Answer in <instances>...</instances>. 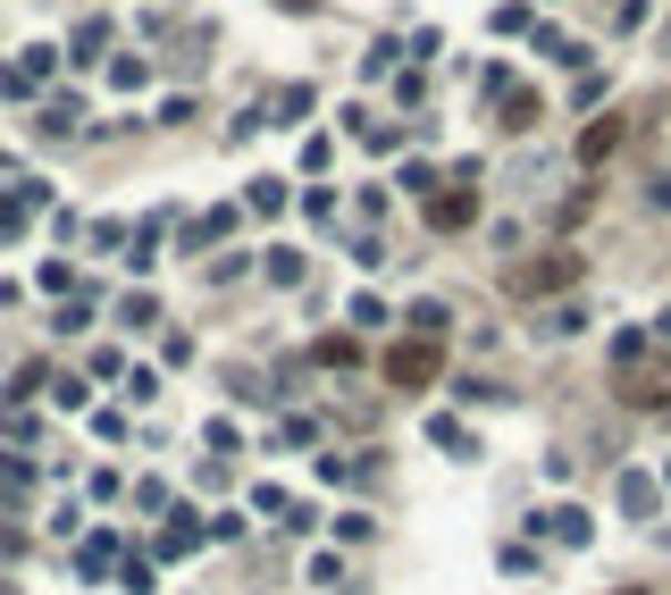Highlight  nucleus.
I'll list each match as a JSON object with an SVG mask.
<instances>
[{"label":"nucleus","instance_id":"1","mask_svg":"<svg viewBox=\"0 0 671 595\" xmlns=\"http://www.w3.org/2000/svg\"><path fill=\"white\" fill-rule=\"evenodd\" d=\"M613 394L630 411H671V361L647 345V336H621L613 345Z\"/></svg>","mask_w":671,"mask_h":595},{"label":"nucleus","instance_id":"2","mask_svg":"<svg viewBox=\"0 0 671 595\" xmlns=\"http://www.w3.org/2000/svg\"><path fill=\"white\" fill-rule=\"evenodd\" d=\"M562 286H579V252H537V260H512V269H504V294H520V302L562 294Z\"/></svg>","mask_w":671,"mask_h":595},{"label":"nucleus","instance_id":"3","mask_svg":"<svg viewBox=\"0 0 671 595\" xmlns=\"http://www.w3.org/2000/svg\"><path fill=\"white\" fill-rule=\"evenodd\" d=\"M437 369H445V352L428 345V336H411V345H395V352H386V378H395V386H428Z\"/></svg>","mask_w":671,"mask_h":595},{"label":"nucleus","instance_id":"4","mask_svg":"<svg viewBox=\"0 0 671 595\" xmlns=\"http://www.w3.org/2000/svg\"><path fill=\"white\" fill-rule=\"evenodd\" d=\"M621 143H630V117H596L588 135H579V168H604Z\"/></svg>","mask_w":671,"mask_h":595},{"label":"nucleus","instance_id":"5","mask_svg":"<svg viewBox=\"0 0 671 595\" xmlns=\"http://www.w3.org/2000/svg\"><path fill=\"white\" fill-rule=\"evenodd\" d=\"M470 218H479V193H437V202H428V227H470Z\"/></svg>","mask_w":671,"mask_h":595},{"label":"nucleus","instance_id":"6","mask_svg":"<svg viewBox=\"0 0 671 595\" xmlns=\"http://www.w3.org/2000/svg\"><path fill=\"white\" fill-rule=\"evenodd\" d=\"M546 529H555L562 545H588V512H546Z\"/></svg>","mask_w":671,"mask_h":595},{"label":"nucleus","instance_id":"7","mask_svg":"<svg viewBox=\"0 0 671 595\" xmlns=\"http://www.w3.org/2000/svg\"><path fill=\"white\" fill-rule=\"evenodd\" d=\"M445 319H454V310H445V302H420V310H411V327H420L428 345H437V336H445Z\"/></svg>","mask_w":671,"mask_h":595},{"label":"nucleus","instance_id":"8","mask_svg":"<svg viewBox=\"0 0 671 595\" xmlns=\"http://www.w3.org/2000/svg\"><path fill=\"white\" fill-rule=\"evenodd\" d=\"M537 117V93H504V126H529Z\"/></svg>","mask_w":671,"mask_h":595},{"label":"nucleus","instance_id":"9","mask_svg":"<svg viewBox=\"0 0 671 595\" xmlns=\"http://www.w3.org/2000/svg\"><path fill=\"white\" fill-rule=\"evenodd\" d=\"M9 495H26V470H9V461H0V503Z\"/></svg>","mask_w":671,"mask_h":595}]
</instances>
